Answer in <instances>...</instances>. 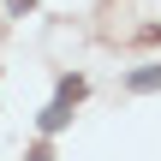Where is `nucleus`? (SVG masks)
Here are the masks:
<instances>
[{"label":"nucleus","mask_w":161,"mask_h":161,"mask_svg":"<svg viewBox=\"0 0 161 161\" xmlns=\"http://www.w3.org/2000/svg\"><path fill=\"white\" fill-rule=\"evenodd\" d=\"M131 90H161V66H143V72H131Z\"/></svg>","instance_id":"nucleus-2"},{"label":"nucleus","mask_w":161,"mask_h":161,"mask_svg":"<svg viewBox=\"0 0 161 161\" xmlns=\"http://www.w3.org/2000/svg\"><path fill=\"white\" fill-rule=\"evenodd\" d=\"M78 96H84V78H60V102H66V108H72V102H78Z\"/></svg>","instance_id":"nucleus-3"},{"label":"nucleus","mask_w":161,"mask_h":161,"mask_svg":"<svg viewBox=\"0 0 161 161\" xmlns=\"http://www.w3.org/2000/svg\"><path fill=\"white\" fill-rule=\"evenodd\" d=\"M66 119H72V108H66V102H54V108H42V131H60Z\"/></svg>","instance_id":"nucleus-1"}]
</instances>
